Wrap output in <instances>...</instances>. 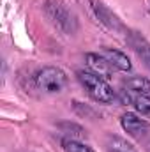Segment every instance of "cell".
I'll return each mask as SVG.
<instances>
[{"mask_svg":"<svg viewBox=\"0 0 150 152\" xmlns=\"http://www.w3.org/2000/svg\"><path fill=\"white\" fill-rule=\"evenodd\" d=\"M78 80L85 87V90L99 103H111L115 99L113 87L106 81V78L90 73V71H78Z\"/></svg>","mask_w":150,"mask_h":152,"instance_id":"cell-1","label":"cell"},{"mask_svg":"<svg viewBox=\"0 0 150 152\" xmlns=\"http://www.w3.org/2000/svg\"><path fill=\"white\" fill-rule=\"evenodd\" d=\"M34 81L39 90L48 94H57L64 90V87L67 85V76L58 67H42L41 71L36 73Z\"/></svg>","mask_w":150,"mask_h":152,"instance_id":"cell-2","label":"cell"},{"mask_svg":"<svg viewBox=\"0 0 150 152\" xmlns=\"http://www.w3.org/2000/svg\"><path fill=\"white\" fill-rule=\"evenodd\" d=\"M120 124H122L124 131H125L127 134L134 136V138H141V136H145V134H147V131H149V122H145L143 118L136 117L134 113L122 115Z\"/></svg>","mask_w":150,"mask_h":152,"instance_id":"cell-3","label":"cell"},{"mask_svg":"<svg viewBox=\"0 0 150 152\" xmlns=\"http://www.w3.org/2000/svg\"><path fill=\"white\" fill-rule=\"evenodd\" d=\"M122 101L125 104H131L136 112H140L141 115H150V96L129 92V90L122 88Z\"/></svg>","mask_w":150,"mask_h":152,"instance_id":"cell-4","label":"cell"},{"mask_svg":"<svg viewBox=\"0 0 150 152\" xmlns=\"http://www.w3.org/2000/svg\"><path fill=\"white\" fill-rule=\"evenodd\" d=\"M85 60H87V64L94 69V73L99 76H103V78H110L113 75V67L111 64H110V60L104 57V55H97V53H87V57H85Z\"/></svg>","mask_w":150,"mask_h":152,"instance_id":"cell-5","label":"cell"},{"mask_svg":"<svg viewBox=\"0 0 150 152\" xmlns=\"http://www.w3.org/2000/svg\"><path fill=\"white\" fill-rule=\"evenodd\" d=\"M104 57L110 60V64H111L115 69H118V71H124V73H127V71H131V69H133V64H131L129 57H127L125 53L118 51V50L104 48Z\"/></svg>","mask_w":150,"mask_h":152,"instance_id":"cell-6","label":"cell"},{"mask_svg":"<svg viewBox=\"0 0 150 152\" xmlns=\"http://www.w3.org/2000/svg\"><path fill=\"white\" fill-rule=\"evenodd\" d=\"M122 88H124V90H129V92H136V94L150 96V80L141 78V76H134V78L124 80Z\"/></svg>","mask_w":150,"mask_h":152,"instance_id":"cell-7","label":"cell"},{"mask_svg":"<svg viewBox=\"0 0 150 152\" xmlns=\"http://www.w3.org/2000/svg\"><path fill=\"white\" fill-rule=\"evenodd\" d=\"M129 42H131L133 50L136 51V55L143 60V64L150 69V44L143 37H140L138 34H133Z\"/></svg>","mask_w":150,"mask_h":152,"instance_id":"cell-8","label":"cell"},{"mask_svg":"<svg viewBox=\"0 0 150 152\" xmlns=\"http://www.w3.org/2000/svg\"><path fill=\"white\" fill-rule=\"evenodd\" d=\"M62 149H64V152H94L88 145L78 142L76 138H64L62 140Z\"/></svg>","mask_w":150,"mask_h":152,"instance_id":"cell-9","label":"cell"},{"mask_svg":"<svg viewBox=\"0 0 150 152\" xmlns=\"http://www.w3.org/2000/svg\"><path fill=\"white\" fill-rule=\"evenodd\" d=\"M110 151H115V152H136L134 147L120 138H110Z\"/></svg>","mask_w":150,"mask_h":152,"instance_id":"cell-10","label":"cell"},{"mask_svg":"<svg viewBox=\"0 0 150 152\" xmlns=\"http://www.w3.org/2000/svg\"><path fill=\"white\" fill-rule=\"evenodd\" d=\"M110 152H115V151H110Z\"/></svg>","mask_w":150,"mask_h":152,"instance_id":"cell-11","label":"cell"}]
</instances>
